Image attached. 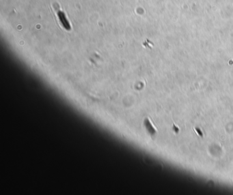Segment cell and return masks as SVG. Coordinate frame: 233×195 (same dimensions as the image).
Returning <instances> with one entry per match:
<instances>
[{"instance_id": "6da1fadb", "label": "cell", "mask_w": 233, "mask_h": 195, "mask_svg": "<svg viewBox=\"0 0 233 195\" xmlns=\"http://www.w3.org/2000/svg\"><path fill=\"white\" fill-rule=\"evenodd\" d=\"M58 16L59 18V20H60L61 25H62V27H64L65 29L69 30V29H71V26H70V24L68 23V20L66 19L64 13L62 11L60 10L58 12Z\"/></svg>"}]
</instances>
